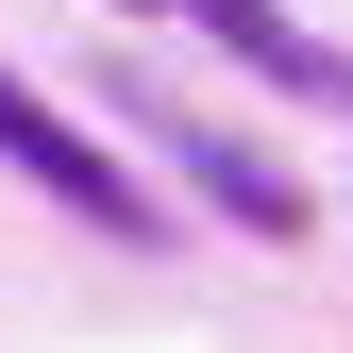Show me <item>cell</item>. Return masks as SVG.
Masks as SVG:
<instances>
[{"label": "cell", "instance_id": "1", "mask_svg": "<svg viewBox=\"0 0 353 353\" xmlns=\"http://www.w3.org/2000/svg\"><path fill=\"white\" fill-rule=\"evenodd\" d=\"M0 168H17V185H51L68 219H101V236H118V252H152V236H168V219H152V185H135V168H118L101 135H68V118H51V101H34V84H17V68H0Z\"/></svg>", "mask_w": 353, "mask_h": 353}, {"label": "cell", "instance_id": "2", "mask_svg": "<svg viewBox=\"0 0 353 353\" xmlns=\"http://www.w3.org/2000/svg\"><path fill=\"white\" fill-rule=\"evenodd\" d=\"M135 135H152L168 168H185V185H202L219 219H252V236H303V185H286V168L252 152V135H202V118H135Z\"/></svg>", "mask_w": 353, "mask_h": 353}, {"label": "cell", "instance_id": "3", "mask_svg": "<svg viewBox=\"0 0 353 353\" xmlns=\"http://www.w3.org/2000/svg\"><path fill=\"white\" fill-rule=\"evenodd\" d=\"M185 17H202V34H219L252 84H286V101H353V51H320L286 0H185Z\"/></svg>", "mask_w": 353, "mask_h": 353}]
</instances>
